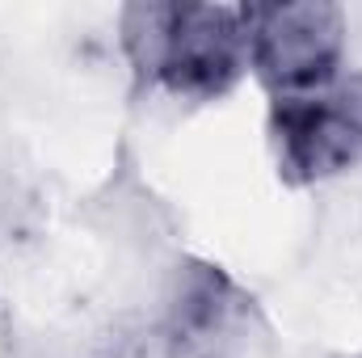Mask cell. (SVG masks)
<instances>
[{"instance_id":"5","label":"cell","mask_w":362,"mask_h":358,"mask_svg":"<svg viewBox=\"0 0 362 358\" xmlns=\"http://www.w3.org/2000/svg\"><path fill=\"white\" fill-rule=\"evenodd\" d=\"M337 105L346 110V118L354 122V131H358V139H362V72H354V76H346L341 85H337Z\"/></svg>"},{"instance_id":"3","label":"cell","mask_w":362,"mask_h":358,"mask_svg":"<svg viewBox=\"0 0 362 358\" xmlns=\"http://www.w3.org/2000/svg\"><path fill=\"white\" fill-rule=\"evenodd\" d=\"M257 308L228 270L211 262L177 266L165 295V358H249Z\"/></svg>"},{"instance_id":"4","label":"cell","mask_w":362,"mask_h":358,"mask_svg":"<svg viewBox=\"0 0 362 358\" xmlns=\"http://www.w3.org/2000/svg\"><path fill=\"white\" fill-rule=\"evenodd\" d=\"M270 135L278 152V173L291 185H316L350 165H358L362 139L333 93L312 97H274Z\"/></svg>"},{"instance_id":"2","label":"cell","mask_w":362,"mask_h":358,"mask_svg":"<svg viewBox=\"0 0 362 358\" xmlns=\"http://www.w3.org/2000/svg\"><path fill=\"white\" fill-rule=\"evenodd\" d=\"M249 68V4H173L148 85L185 101H215Z\"/></svg>"},{"instance_id":"1","label":"cell","mask_w":362,"mask_h":358,"mask_svg":"<svg viewBox=\"0 0 362 358\" xmlns=\"http://www.w3.org/2000/svg\"><path fill=\"white\" fill-rule=\"evenodd\" d=\"M346 55V13L329 0L249 4V68L274 97L325 93Z\"/></svg>"}]
</instances>
